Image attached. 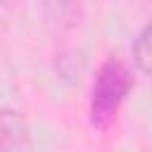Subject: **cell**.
<instances>
[{
    "label": "cell",
    "mask_w": 152,
    "mask_h": 152,
    "mask_svg": "<svg viewBox=\"0 0 152 152\" xmlns=\"http://www.w3.org/2000/svg\"><path fill=\"white\" fill-rule=\"evenodd\" d=\"M0 152H33L24 116L7 107H0Z\"/></svg>",
    "instance_id": "cell-2"
},
{
    "label": "cell",
    "mask_w": 152,
    "mask_h": 152,
    "mask_svg": "<svg viewBox=\"0 0 152 152\" xmlns=\"http://www.w3.org/2000/svg\"><path fill=\"white\" fill-rule=\"evenodd\" d=\"M131 88H133V76L121 59L109 57L107 62H102L90 86V100H88L90 126L97 131H107L114 124Z\"/></svg>",
    "instance_id": "cell-1"
},
{
    "label": "cell",
    "mask_w": 152,
    "mask_h": 152,
    "mask_svg": "<svg viewBox=\"0 0 152 152\" xmlns=\"http://www.w3.org/2000/svg\"><path fill=\"white\" fill-rule=\"evenodd\" d=\"M83 17V0H45V24L52 36L74 33Z\"/></svg>",
    "instance_id": "cell-3"
},
{
    "label": "cell",
    "mask_w": 152,
    "mask_h": 152,
    "mask_svg": "<svg viewBox=\"0 0 152 152\" xmlns=\"http://www.w3.org/2000/svg\"><path fill=\"white\" fill-rule=\"evenodd\" d=\"M150 59H152V50H150V26H142V31L138 33V38L133 40V62L140 69V74H150Z\"/></svg>",
    "instance_id": "cell-4"
}]
</instances>
